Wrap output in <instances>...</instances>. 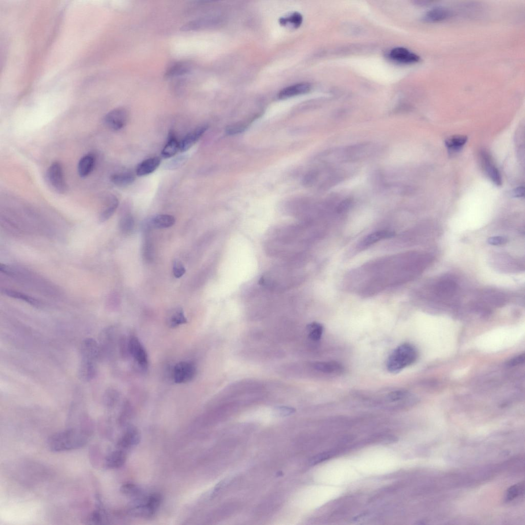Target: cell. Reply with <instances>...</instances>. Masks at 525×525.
I'll use <instances>...</instances> for the list:
<instances>
[{
  "label": "cell",
  "mask_w": 525,
  "mask_h": 525,
  "mask_svg": "<svg viewBox=\"0 0 525 525\" xmlns=\"http://www.w3.org/2000/svg\"><path fill=\"white\" fill-rule=\"evenodd\" d=\"M128 114L125 109L118 108L109 112L105 116L104 121L105 125L114 131H118L123 128L126 125Z\"/></svg>",
  "instance_id": "52a82bcc"
},
{
  "label": "cell",
  "mask_w": 525,
  "mask_h": 525,
  "mask_svg": "<svg viewBox=\"0 0 525 525\" xmlns=\"http://www.w3.org/2000/svg\"><path fill=\"white\" fill-rule=\"evenodd\" d=\"M80 354L81 361L96 363L101 357L99 344L93 338L85 339L81 345Z\"/></svg>",
  "instance_id": "ba28073f"
},
{
  "label": "cell",
  "mask_w": 525,
  "mask_h": 525,
  "mask_svg": "<svg viewBox=\"0 0 525 525\" xmlns=\"http://www.w3.org/2000/svg\"><path fill=\"white\" fill-rule=\"evenodd\" d=\"M456 289V283L453 280L444 279L436 284L435 291L437 296L448 298L453 296Z\"/></svg>",
  "instance_id": "7c38bea8"
},
{
  "label": "cell",
  "mask_w": 525,
  "mask_h": 525,
  "mask_svg": "<svg viewBox=\"0 0 525 525\" xmlns=\"http://www.w3.org/2000/svg\"><path fill=\"white\" fill-rule=\"evenodd\" d=\"M207 128V126H200L186 135L180 143V151L185 152L191 148L202 137Z\"/></svg>",
  "instance_id": "30bf717a"
},
{
  "label": "cell",
  "mask_w": 525,
  "mask_h": 525,
  "mask_svg": "<svg viewBox=\"0 0 525 525\" xmlns=\"http://www.w3.org/2000/svg\"><path fill=\"white\" fill-rule=\"evenodd\" d=\"M451 15L450 10L442 7H435L425 15L423 20L428 23H437L448 19Z\"/></svg>",
  "instance_id": "4fadbf2b"
},
{
  "label": "cell",
  "mask_w": 525,
  "mask_h": 525,
  "mask_svg": "<svg viewBox=\"0 0 525 525\" xmlns=\"http://www.w3.org/2000/svg\"><path fill=\"white\" fill-rule=\"evenodd\" d=\"M191 65L187 62H179L171 66L165 73L166 78H170L188 73L191 71Z\"/></svg>",
  "instance_id": "cb8c5ba5"
},
{
  "label": "cell",
  "mask_w": 525,
  "mask_h": 525,
  "mask_svg": "<svg viewBox=\"0 0 525 525\" xmlns=\"http://www.w3.org/2000/svg\"><path fill=\"white\" fill-rule=\"evenodd\" d=\"M525 189L524 187H519L516 189L513 192V196L516 197V198H522L524 196Z\"/></svg>",
  "instance_id": "7bdbcfd3"
},
{
  "label": "cell",
  "mask_w": 525,
  "mask_h": 525,
  "mask_svg": "<svg viewBox=\"0 0 525 525\" xmlns=\"http://www.w3.org/2000/svg\"><path fill=\"white\" fill-rule=\"evenodd\" d=\"M186 272V269L182 263V262L178 260H175L173 262V275L176 278H180L182 277Z\"/></svg>",
  "instance_id": "74e56055"
},
{
  "label": "cell",
  "mask_w": 525,
  "mask_h": 525,
  "mask_svg": "<svg viewBox=\"0 0 525 525\" xmlns=\"http://www.w3.org/2000/svg\"><path fill=\"white\" fill-rule=\"evenodd\" d=\"M389 57L393 61L407 64L416 63L420 60L417 54L403 48L392 49L389 53Z\"/></svg>",
  "instance_id": "9c48e42d"
},
{
  "label": "cell",
  "mask_w": 525,
  "mask_h": 525,
  "mask_svg": "<svg viewBox=\"0 0 525 525\" xmlns=\"http://www.w3.org/2000/svg\"><path fill=\"white\" fill-rule=\"evenodd\" d=\"M525 355H520V356L512 358L509 362V365L510 366H516L521 364L524 362Z\"/></svg>",
  "instance_id": "b9f144b4"
},
{
  "label": "cell",
  "mask_w": 525,
  "mask_h": 525,
  "mask_svg": "<svg viewBox=\"0 0 525 525\" xmlns=\"http://www.w3.org/2000/svg\"><path fill=\"white\" fill-rule=\"evenodd\" d=\"M176 223L175 218L168 215H159L152 218L150 225L159 229L167 228L172 227Z\"/></svg>",
  "instance_id": "484cf974"
},
{
  "label": "cell",
  "mask_w": 525,
  "mask_h": 525,
  "mask_svg": "<svg viewBox=\"0 0 525 525\" xmlns=\"http://www.w3.org/2000/svg\"><path fill=\"white\" fill-rule=\"evenodd\" d=\"M507 239L503 237H494L490 238L488 240L489 244L494 246L502 245L507 242Z\"/></svg>",
  "instance_id": "60d3db41"
},
{
  "label": "cell",
  "mask_w": 525,
  "mask_h": 525,
  "mask_svg": "<svg viewBox=\"0 0 525 525\" xmlns=\"http://www.w3.org/2000/svg\"><path fill=\"white\" fill-rule=\"evenodd\" d=\"M119 205V201L116 196H109L107 199L106 206L100 215L99 221L103 223L109 219L116 211Z\"/></svg>",
  "instance_id": "44dd1931"
},
{
  "label": "cell",
  "mask_w": 525,
  "mask_h": 525,
  "mask_svg": "<svg viewBox=\"0 0 525 525\" xmlns=\"http://www.w3.org/2000/svg\"><path fill=\"white\" fill-rule=\"evenodd\" d=\"M95 164V157L92 154L84 156L80 160L78 165V172L81 178L89 176L93 171Z\"/></svg>",
  "instance_id": "9a60e30c"
},
{
  "label": "cell",
  "mask_w": 525,
  "mask_h": 525,
  "mask_svg": "<svg viewBox=\"0 0 525 525\" xmlns=\"http://www.w3.org/2000/svg\"><path fill=\"white\" fill-rule=\"evenodd\" d=\"M307 328L309 336L312 340L317 341L320 340L324 330L323 326L321 324L313 322L309 324Z\"/></svg>",
  "instance_id": "4dcf8cb0"
},
{
  "label": "cell",
  "mask_w": 525,
  "mask_h": 525,
  "mask_svg": "<svg viewBox=\"0 0 525 525\" xmlns=\"http://www.w3.org/2000/svg\"><path fill=\"white\" fill-rule=\"evenodd\" d=\"M126 459L125 453L121 450H118L113 452L107 456L105 464L108 468H119L125 464Z\"/></svg>",
  "instance_id": "d6986e66"
},
{
  "label": "cell",
  "mask_w": 525,
  "mask_h": 525,
  "mask_svg": "<svg viewBox=\"0 0 525 525\" xmlns=\"http://www.w3.org/2000/svg\"><path fill=\"white\" fill-rule=\"evenodd\" d=\"M196 372L195 366L193 363L183 361L174 367L172 378L177 384L187 383L194 378Z\"/></svg>",
  "instance_id": "5b68a950"
},
{
  "label": "cell",
  "mask_w": 525,
  "mask_h": 525,
  "mask_svg": "<svg viewBox=\"0 0 525 525\" xmlns=\"http://www.w3.org/2000/svg\"><path fill=\"white\" fill-rule=\"evenodd\" d=\"M140 440V435L138 430L133 428L128 429L118 443V446L122 448H128L137 445Z\"/></svg>",
  "instance_id": "2e32d148"
},
{
  "label": "cell",
  "mask_w": 525,
  "mask_h": 525,
  "mask_svg": "<svg viewBox=\"0 0 525 525\" xmlns=\"http://www.w3.org/2000/svg\"><path fill=\"white\" fill-rule=\"evenodd\" d=\"M162 502L161 496L158 494L150 495L143 504L136 506L131 511L133 515L143 517H150L159 508Z\"/></svg>",
  "instance_id": "8992f818"
},
{
  "label": "cell",
  "mask_w": 525,
  "mask_h": 525,
  "mask_svg": "<svg viewBox=\"0 0 525 525\" xmlns=\"http://www.w3.org/2000/svg\"><path fill=\"white\" fill-rule=\"evenodd\" d=\"M318 176V172L315 171L312 172L308 175L307 179H306V182L308 184L312 183Z\"/></svg>",
  "instance_id": "ee69618b"
},
{
  "label": "cell",
  "mask_w": 525,
  "mask_h": 525,
  "mask_svg": "<svg viewBox=\"0 0 525 525\" xmlns=\"http://www.w3.org/2000/svg\"><path fill=\"white\" fill-rule=\"evenodd\" d=\"M92 431L83 428L70 429L52 435L48 440V445L54 452L77 450L88 442Z\"/></svg>",
  "instance_id": "6da1fadb"
},
{
  "label": "cell",
  "mask_w": 525,
  "mask_h": 525,
  "mask_svg": "<svg viewBox=\"0 0 525 525\" xmlns=\"http://www.w3.org/2000/svg\"><path fill=\"white\" fill-rule=\"evenodd\" d=\"M467 137L465 136H454L448 138L445 142L446 145L450 149L456 151L460 149L466 143Z\"/></svg>",
  "instance_id": "f1b7e54d"
},
{
  "label": "cell",
  "mask_w": 525,
  "mask_h": 525,
  "mask_svg": "<svg viewBox=\"0 0 525 525\" xmlns=\"http://www.w3.org/2000/svg\"><path fill=\"white\" fill-rule=\"evenodd\" d=\"M96 374L95 363L81 361L79 369L80 379L84 382H90L93 380Z\"/></svg>",
  "instance_id": "ffe728a7"
},
{
  "label": "cell",
  "mask_w": 525,
  "mask_h": 525,
  "mask_svg": "<svg viewBox=\"0 0 525 525\" xmlns=\"http://www.w3.org/2000/svg\"><path fill=\"white\" fill-rule=\"evenodd\" d=\"M311 89L310 85L308 83H302L286 87L278 94L281 99L290 98L294 96L309 93Z\"/></svg>",
  "instance_id": "8fae6325"
},
{
  "label": "cell",
  "mask_w": 525,
  "mask_h": 525,
  "mask_svg": "<svg viewBox=\"0 0 525 525\" xmlns=\"http://www.w3.org/2000/svg\"><path fill=\"white\" fill-rule=\"evenodd\" d=\"M188 159V156L187 155L178 156L170 161L167 164L166 167L168 170L177 169L183 166Z\"/></svg>",
  "instance_id": "d590c367"
},
{
  "label": "cell",
  "mask_w": 525,
  "mask_h": 525,
  "mask_svg": "<svg viewBox=\"0 0 525 525\" xmlns=\"http://www.w3.org/2000/svg\"><path fill=\"white\" fill-rule=\"evenodd\" d=\"M483 158L484 163L485 164V167L489 178L496 184L500 185L501 181V174L498 169L493 165V164H491V160L487 155L484 154Z\"/></svg>",
  "instance_id": "4316f807"
},
{
  "label": "cell",
  "mask_w": 525,
  "mask_h": 525,
  "mask_svg": "<svg viewBox=\"0 0 525 525\" xmlns=\"http://www.w3.org/2000/svg\"><path fill=\"white\" fill-rule=\"evenodd\" d=\"M353 204V201L351 198H347L341 201L336 207V212L338 214H342L348 211Z\"/></svg>",
  "instance_id": "ab89813d"
},
{
  "label": "cell",
  "mask_w": 525,
  "mask_h": 525,
  "mask_svg": "<svg viewBox=\"0 0 525 525\" xmlns=\"http://www.w3.org/2000/svg\"><path fill=\"white\" fill-rule=\"evenodd\" d=\"M395 234L393 232L382 231L371 234L365 237L359 244V247L364 248L373 244L379 240L392 237Z\"/></svg>",
  "instance_id": "d4e9b609"
},
{
  "label": "cell",
  "mask_w": 525,
  "mask_h": 525,
  "mask_svg": "<svg viewBox=\"0 0 525 525\" xmlns=\"http://www.w3.org/2000/svg\"><path fill=\"white\" fill-rule=\"evenodd\" d=\"M179 150L180 143L173 131H170L167 143L162 151V156L164 158H170L176 155Z\"/></svg>",
  "instance_id": "e0dca14e"
},
{
  "label": "cell",
  "mask_w": 525,
  "mask_h": 525,
  "mask_svg": "<svg viewBox=\"0 0 525 525\" xmlns=\"http://www.w3.org/2000/svg\"><path fill=\"white\" fill-rule=\"evenodd\" d=\"M128 349L129 354L138 366L142 369H146L148 364V355L144 347L137 337L131 336L129 338Z\"/></svg>",
  "instance_id": "277c9868"
},
{
  "label": "cell",
  "mask_w": 525,
  "mask_h": 525,
  "mask_svg": "<svg viewBox=\"0 0 525 525\" xmlns=\"http://www.w3.org/2000/svg\"><path fill=\"white\" fill-rule=\"evenodd\" d=\"M313 368L322 373L328 374H338L342 373L343 366L335 362H316L313 364Z\"/></svg>",
  "instance_id": "603a6c76"
},
{
  "label": "cell",
  "mask_w": 525,
  "mask_h": 525,
  "mask_svg": "<svg viewBox=\"0 0 525 525\" xmlns=\"http://www.w3.org/2000/svg\"><path fill=\"white\" fill-rule=\"evenodd\" d=\"M188 320L186 318L183 310L181 308H177L171 310L167 316L168 326L172 328L187 324Z\"/></svg>",
  "instance_id": "7402d4cb"
},
{
  "label": "cell",
  "mask_w": 525,
  "mask_h": 525,
  "mask_svg": "<svg viewBox=\"0 0 525 525\" xmlns=\"http://www.w3.org/2000/svg\"><path fill=\"white\" fill-rule=\"evenodd\" d=\"M136 180L135 175L131 172H119L114 173L111 177V182L119 188L127 187L132 184Z\"/></svg>",
  "instance_id": "ac0fdd59"
},
{
  "label": "cell",
  "mask_w": 525,
  "mask_h": 525,
  "mask_svg": "<svg viewBox=\"0 0 525 525\" xmlns=\"http://www.w3.org/2000/svg\"><path fill=\"white\" fill-rule=\"evenodd\" d=\"M296 410L293 407L288 406H279L276 407L274 410H273V413L275 417H286L292 414Z\"/></svg>",
  "instance_id": "8d00e7d4"
},
{
  "label": "cell",
  "mask_w": 525,
  "mask_h": 525,
  "mask_svg": "<svg viewBox=\"0 0 525 525\" xmlns=\"http://www.w3.org/2000/svg\"><path fill=\"white\" fill-rule=\"evenodd\" d=\"M47 180L50 187L57 193L63 194L68 190L62 164L54 162L49 167L46 174Z\"/></svg>",
  "instance_id": "3957f363"
},
{
  "label": "cell",
  "mask_w": 525,
  "mask_h": 525,
  "mask_svg": "<svg viewBox=\"0 0 525 525\" xmlns=\"http://www.w3.org/2000/svg\"><path fill=\"white\" fill-rule=\"evenodd\" d=\"M134 226V218L130 214H127L123 216L119 221V229L124 234H128L132 231Z\"/></svg>",
  "instance_id": "f546056e"
},
{
  "label": "cell",
  "mask_w": 525,
  "mask_h": 525,
  "mask_svg": "<svg viewBox=\"0 0 525 525\" xmlns=\"http://www.w3.org/2000/svg\"><path fill=\"white\" fill-rule=\"evenodd\" d=\"M524 490V483H520L509 488L507 491L506 500L511 501L517 498L523 493Z\"/></svg>",
  "instance_id": "d6a6232c"
},
{
  "label": "cell",
  "mask_w": 525,
  "mask_h": 525,
  "mask_svg": "<svg viewBox=\"0 0 525 525\" xmlns=\"http://www.w3.org/2000/svg\"><path fill=\"white\" fill-rule=\"evenodd\" d=\"M161 160L159 157H153L140 163L136 169V174L139 177L147 176L154 172L160 166Z\"/></svg>",
  "instance_id": "5bb4252c"
},
{
  "label": "cell",
  "mask_w": 525,
  "mask_h": 525,
  "mask_svg": "<svg viewBox=\"0 0 525 525\" xmlns=\"http://www.w3.org/2000/svg\"><path fill=\"white\" fill-rule=\"evenodd\" d=\"M4 293L9 297L24 301L32 306H39L40 304L39 301L36 299L17 291L9 289L4 290Z\"/></svg>",
  "instance_id": "83f0119b"
},
{
  "label": "cell",
  "mask_w": 525,
  "mask_h": 525,
  "mask_svg": "<svg viewBox=\"0 0 525 525\" xmlns=\"http://www.w3.org/2000/svg\"><path fill=\"white\" fill-rule=\"evenodd\" d=\"M87 520H88V521L90 522L91 524H101V522L103 521V516L102 512L100 510V507H99V509H97L93 511L91 514V515L88 518V519Z\"/></svg>",
  "instance_id": "f35d334b"
},
{
  "label": "cell",
  "mask_w": 525,
  "mask_h": 525,
  "mask_svg": "<svg viewBox=\"0 0 525 525\" xmlns=\"http://www.w3.org/2000/svg\"><path fill=\"white\" fill-rule=\"evenodd\" d=\"M122 493L130 497H137L141 494L140 489L134 484H125L121 488Z\"/></svg>",
  "instance_id": "836d02e7"
},
{
  "label": "cell",
  "mask_w": 525,
  "mask_h": 525,
  "mask_svg": "<svg viewBox=\"0 0 525 525\" xmlns=\"http://www.w3.org/2000/svg\"><path fill=\"white\" fill-rule=\"evenodd\" d=\"M334 454V452L330 451L317 454L310 459L309 464L313 466L322 463L333 457Z\"/></svg>",
  "instance_id": "e575fe53"
},
{
  "label": "cell",
  "mask_w": 525,
  "mask_h": 525,
  "mask_svg": "<svg viewBox=\"0 0 525 525\" xmlns=\"http://www.w3.org/2000/svg\"><path fill=\"white\" fill-rule=\"evenodd\" d=\"M418 357L416 349L409 344H404L398 347L389 356L387 362L388 370L397 373L415 362Z\"/></svg>",
  "instance_id": "7a4b0ae2"
},
{
  "label": "cell",
  "mask_w": 525,
  "mask_h": 525,
  "mask_svg": "<svg viewBox=\"0 0 525 525\" xmlns=\"http://www.w3.org/2000/svg\"><path fill=\"white\" fill-rule=\"evenodd\" d=\"M302 21V16L299 13H295L288 17L282 19L280 23L284 25L289 24L294 27H297L300 26Z\"/></svg>",
  "instance_id": "1f68e13d"
}]
</instances>
